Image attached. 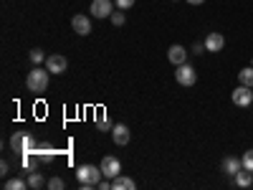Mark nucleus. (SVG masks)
<instances>
[{"label":"nucleus","instance_id":"f257e3e1","mask_svg":"<svg viewBox=\"0 0 253 190\" xmlns=\"http://www.w3.org/2000/svg\"><path fill=\"white\" fill-rule=\"evenodd\" d=\"M48 76H51V71H48V69L33 66V69L28 71V76H26V89H28V92H33V94L46 92V89H48Z\"/></svg>","mask_w":253,"mask_h":190},{"label":"nucleus","instance_id":"f03ea898","mask_svg":"<svg viewBox=\"0 0 253 190\" xmlns=\"http://www.w3.org/2000/svg\"><path fill=\"white\" fill-rule=\"evenodd\" d=\"M10 147L15 150V155H33L36 152V140L31 137V132H15L10 137Z\"/></svg>","mask_w":253,"mask_h":190},{"label":"nucleus","instance_id":"7ed1b4c3","mask_svg":"<svg viewBox=\"0 0 253 190\" xmlns=\"http://www.w3.org/2000/svg\"><path fill=\"white\" fill-rule=\"evenodd\" d=\"M76 180L81 185H99L104 180V173L96 165H81V167H76Z\"/></svg>","mask_w":253,"mask_h":190},{"label":"nucleus","instance_id":"20e7f679","mask_svg":"<svg viewBox=\"0 0 253 190\" xmlns=\"http://www.w3.org/2000/svg\"><path fill=\"white\" fill-rule=\"evenodd\" d=\"M175 79H177L180 87L190 89V87H195V84H198V71L185 61V63H180V66H175Z\"/></svg>","mask_w":253,"mask_h":190},{"label":"nucleus","instance_id":"39448f33","mask_svg":"<svg viewBox=\"0 0 253 190\" xmlns=\"http://www.w3.org/2000/svg\"><path fill=\"white\" fill-rule=\"evenodd\" d=\"M230 99H233V104H236V107H241V109L251 107V104H253V87H243V84H241V87L233 89Z\"/></svg>","mask_w":253,"mask_h":190},{"label":"nucleus","instance_id":"423d86ee","mask_svg":"<svg viewBox=\"0 0 253 190\" xmlns=\"http://www.w3.org/2000/svg\"><path fill=\"white\" fill-rule=\"evenodd\" d=\"M101 173H104V178H109V180H114L117 175H122V162L117 160V157H112V155H107L101 160Z\"/></svg>","mask_w":253,"mask_h":190},{"label":"nucleus","instance_id":"0eeeda50","mask_svg":"<svg viewBox=\"0 0 253 190\" xmlns=\"http://www.w3.org/2000/svg\"><path fill=\"white\" fill-rule=\"evenodd\" d=\"M205 48L210 51V53H220L223 48H225V36L223 33H218V31H210L208 36H205Z\"/></svg>","mask_w":253,"mask_h":190},{"label":"nucleus","instance_id":"6e6552de","mask_svg":"<svg viewBox=\"0 0 253 190\" xmlns=\"http://www.w3.org/2000/svg\"><path fill=\"white\" fill-rule=\"evenodd\" d=\"M36 160L41 162V165H51L53 160H56V150H53V144L51 142H41L38 147H36Z\"/></svg>","mask_w":253,"mask_h":190},{"label":"nucleus","instance_id":"1a4fd4ad","mask_svg":"<svg viewBox=\"0 0 253 190\" xmlns=\"http://www.w3.org/2000/svg\"><path fill=\"white\" fill-rule=\"evenodd\" d=\"M112 13H114V0H94L91 3L94 18H112Z\"/></svg>","mask_w":253,"mask_h":190},{"label":"nucleus","instance_id":"9d476101","mask_svg":"<svg viewBox=\"0 0 253 190\" xmlns=\"http://www.w3.org/2000/svg\"><path fill=\"white\" fill-rule=\"evenodd\" d=\"M71 28H74L79 36H89V33H91V18L76 13V15L71 18Z\"/></svg>","mask_w":253,"mask_h":190},{"label":"nucleus","instance_id":"9b49d317","mask_svg":"<svg viewBox=\"0 0 253 190\" xmlns=\"http://www.w3.org/2000/svg\"><path fill=\"white\" fill-rule=\"evenodd\" d=\"M66 66H69V61H66V56H61V53H53V56L46 58V69L51 74H63Z\"/></svg>","mask_w":253,"mask_h":190},{"label":"nucleus","instance_id":"f8f14e48","mask_svg":"<svg viewBox=\"0 0 253 190\" xmlns=\"http://www.w3.org/2000/svg\"><path fill=\"white\" fill-rule=\"evenodd\" d=\"M167 58H170L172 66H180V63H185V61H187V48H185V46H180V44H175V46L167 48Z\"/></svg>","mask_w":253,"mask_h":190},{"label":"nucleus","instance_id":"ddd939ff","mask_svg":"<svg viewBox=\"0 0 253 190\" xmlns=\"http://www.w3.org/2000/svg\"><path fill=\"white\" fill-rule=\"evenodd\" d=\"M112 137H114V142L122 144V147H124V144H129V137H132V135H129V127L122 124V122L114 124V127H112Z\"/></svg>","mask_w":253,"mask_h":190},{"label":"nucleus","instance_id":"4468645a","mask_svg":"<svg viewBox=\"0 0 253 190\" xmlns=\"http://www.w3.org/2000/svg\"><path fill=\"white\" fill-rule=\"evenodd\" d=\"M243 167V162H241V157H233V155H228V157H223V165H220V170L225 173V175H236L238 170Z\"/></svg>","mask_w":253,"mask_h":190},{"label":"nucleus","instance_id":"2eb2a0df","mask_svg":"<svg viewBox=\"0 0 253 190\" xmlns=\"http://www.w3.org/2000/svg\"><path fill=\"white\" fill-rule=\"evenodd\" d=\"M233 180H236L238 188H251V185H253V170H248V167H241V170L233 175Z\"/></svg>","mask_w":253,"mask_h":190},{"label":"nucleus","instance_id":"dca6fc26","mask_svg":"<svg viewBox=\"0 0 253 190\" xmlns=\"http://www.w3.org/2000/svg\"><path fill=\"white\" fill-rule=\"evenodd\" d=\"M112 190H137V183L126 175H117L112 180Z\"/></svg>","mask_w":253,"mask_h":190},{"label":"nucleus","instance_id":"f3484780","mask_svg":"<svg viewBox=\"0 0 253 190\" xmlns=\"http://www.w3.org/2000/svg\"><path fill=\"white\" fill-rule=\"evenodd\" d=\"M48 180H43V175L41 173H36V170H31L28 173V188H33V190H38L41 185H46Z\"/></svg>","mask_w":253,"mask_h":190},{"label":"nucleus","instance_id":"a211bd4d","mask_svg":"<svg viewBox=\"0 0 253 190\" xmlns=\"http://www.w3.org/2000/svg\"><path fill=\"white\" fill-rule=\"evenodd\" d=\"M238 84H243V87H253V66L238 71Z\"/></svg>","mask_w":253,"mask_h":190},{"label":"nucleus","instance_id":"6ab92c4d","mask_svg":"<svg viewBox=\"0 0 253 190\" xmlns=\"http://www.w3.org/2000/svg\"><path fill=\"white\" fill-rule=\"evenodd\" d=\"M23 188H28V180H20V178L5 180V190H23Z\"/></svg>","mask_w":253,"mask_h":190},{"label":"nucleus","instance_id":"aec40b11","mask_svg":"<svg viewBox=\"0 0 253 190\" xmlns=\"http://www.w3.org/2000/svg\"><path fill=\"white\" fill-rule=\"evenodd\" d=\"M28 58L33 61V66H38V63H46V58H48V56H46L43 51H41V48H33V51L28 53Z\"/></svg>","mask_w":253,"mask_h":190},{"label":"nucleus","instance_id":"412c9836","mask_svg":"<svg viewBox=\"0 0 253 190\" xmlns=\"http://www.w3.org/2000/svg\"><path fill=\"white\" fill-rule=\"evenodd\" d=\"M112 23H114V28H119V26H124V23H126L124 10H119V8H117V10L112 13Z\"/></svg>","mask_w":253,"mask_h":190},{"label":"nucleus","instance_id":"4be33fe9","mask_svg":"<svg viewBox=\"0 0 253 190\" xmlns=\"http://www.w3.org/2000/svg\"><path fill=\"white\" fill-rule=\"evenodd\" d=\"M241 162H243V167L253 170V150H246V152H243V157H241Z\"/></svg>","mask_w":253,"mask_h":190},{"label":"nucleus","instance_id":"5701e85b","mask_svg":"<svg viewBox=\"0 0 253 190\" xmlns=\"http://www.w3.org/2000/svg\"><path fill=\"white\" fill-rule=\"evenodd\" d=\"M112 127H114V124H112L109 119H104V117H99V119H96V130H101V132H109Z\"/></svg>","mask_w":253,"mask_h":190},{"label":"nucleus","instance_id":"b1692460","mask_svg":"<svg viewBox=\"0 0 253 190\" xmlns=\"http://www.w3.org/2000/svg\"><path fill=\"white\" fill-rule=\"evenodd\" d=\"M134 3H137V0H114V5L119 10H129V8H134Z\"/></svg>","mask_w":253,"mask_h":190},{"label":"nucleus","instance_id":"393cba45","mask_svg":"<svg viewBox=\"0 0 253 190\" xmlns=\"http://www.w3.org/2000/svg\"><path fill=\"white\" fill-rule=\"evenodd\" d=\"M46 185H48L51 190H63V185H66V183H63L61 178H51V180H48Z\"/></svg>","mask_w":253,"mask_h":190},{"label":"nucleus","instance_id":"a878e982","mask_svg":"<svg viewBox=\"0 0 253 190\" xmlns=\"http://www.w3.org/2000/svg\"><path fill=\"white\" fill-rule=\"evenodd\" d=\"M208 48H205V44H198V41H195V44L193 46H190V53H195V56H203Z\"/></svg>","mask_w":253,"mask_h":190},{"label":"nucleus","instance_id":"bb28decb","mask_svg":"<svg viewBox=\"0 0 253 190\" xmlns=\"http://www.w3.org/2000/svg\"><path fill=\"white\" fill-rule=\"evenodd\" d=\"M187 3H190V5H203L205 0H187Z\"/></svg>","mask_w":253,"mask_h":190},{"label":"nucleus","instance_id":"cd10ccee","mask_svg":"<svg viewBox=\"0 0 253 190\" xmlns=\"http://www.w3.org/2000/svg\"><path fill=\"white\" fill-rule=\"evenodd\" d=\"M175 3H177V0H175Z\"/></svg>","mask_w":253,"mask_h":190}]
</instances>
